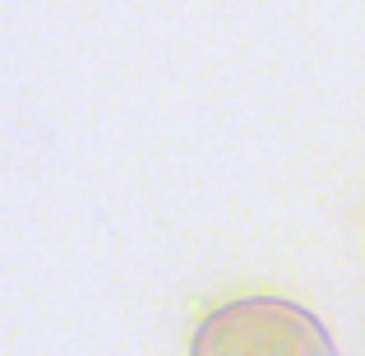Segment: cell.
Listing matches in <instances>:
<instances>
[{
	"instance_id": "1",
	"label": "cell",
	"mask_w": 365,
	"mask_h": 356,
	"mask_svg": "<svg viewBox=\"0 0 365 356\" xmlns=\"http://www.w3.org/2000/svg\"><path fill=\"white\" fill-rule=\"evenodd\" d=\"M190 356H338V347L329 329L296 301L241 296L199 324Z\"/></svg>"
}]
</instances>
